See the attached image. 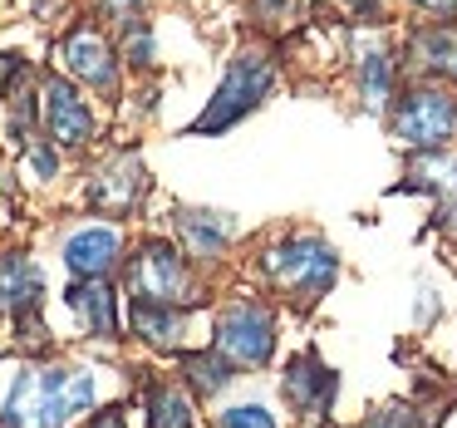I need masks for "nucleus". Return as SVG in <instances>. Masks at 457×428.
<instances>
[{"instance_id":"nucleus-2","label":"nucleus","mask_w":457,"mask_h":428,"mask_svg":"<svg viewBox=\"0 0 457 428\" xmlns=\"http://www.w3.org/2000/svg\"><path fill=\"white\" fill-rule=\"evenodd\" d=\"M266 276L280 290H295L300 300H310L335 281V251L325 241H310V237L280 241V247L266 251Z\"/></svg>"},{"instance_id":"nucleus-25","label":"nucleus","mask_w":457,"mask_h":428,"mask_svg":"<svg viewBox=\"0 0 457 428\" xmlns=\"http://www.w3.org/2000/svg\"><path fill=\"white\" fill-rule=\"evenodd\" d=\"M354 5H364V0H354Z\"/></svg>"},{"instance_id":"nucleus-4","label":"nucleus","mask_w":457,"mask_h":428,"mask_svg":"<svg viewBox=\"0 0 457 428\" xmlns=\"http://www.w3.org/2000/svg\"><path fill=\"white\" fill-rule=\"evenodd\" d=\"M217 345L221 355L241 359V365H266L270 349H276V320L261 306H231L217 330Z\"/></svg>"},{"instance_id":"nucleus-18","label":"nucleus","mask_w":457,"mask_h":428,"mask_svg":"<svg viewBox=\"0 0 457 428\" xmlns=\"http://www.w3.org/2000/svg\"><path fill=\"white\" fill-rule=\"evenodd\" d=\"M221 428H276V418H270L261 404H237V408L221 414Z\"/></svg>"},{"instance_id":"nucleus-10","label":"nucleus","mask_w":457,"mask_h":428,"mask_svg":"<svg viewBox=\"0 0 457 428\" xmlns=\"http://www.w3.org/2000/svg\"><path fill=\"white\" fill-rule=\"evenodd\" d=\"M45 290V276L30 256H0V310H30Z\"/></svg>"},{"instance_id":"nucleus-13","label":"nucleus","mask_w":457,"mask_h":428,"mask_svg":"<svg viewBox=\"0 0 457 428\" xmlns=\"http://www.w3.org/2000/svg\"><path fill=\"white\" fill-rule=\"evenodd\" d=\"M133 325H138L143 340H158V345H168V340H178L182 330V315H172V310H162L158 300H143L138 310H133Z\"/></svg>"},{"instance_id":"nucleus-22","label":"nucleus","mask_w":457,"mask_h":428,"mask_svg":"<svg viewBox=\"0 0 457 428\" xmlns=\"http://www.w3.org/2000/svg\"><path fill=\"white\" fill-rule=\"evenodd\" d=\"M418 5H428V11H437V15H453L457 11V0H418Z\"/></svg>"},{"instance_id":"nucleus-24","label":"nucleus","mask_w":457,"mask_h":428,"mask_svg":"<svg viewBox=\"0 0 457 428\" xmlns=\"http://www.w3.org/2000/svg\"><path fill=\"white\" fill-rule=\"evenodd\" d=\"M113 5H133V0H113Z\"/></svg>"},{"instance_id":"nucleus-11","label":"nucleus","mask_w":457,"mask_h":428,"mask_svg":"<svg viewBox=\"0 0 457 428\" xmlns=\"http://www.w3.org/2000/svg\"><path fill=\"white\" fill-rule=\"evenodd\" d=\"M70 310L94 330V335H119V300L104 281H89V286L70 290Z\"/></svg>"},{"instance_id":"nucleus-15","label":"nucleus","mask_w":457,"mask_h":428,"mask_svg":"<svg viewBox=\"0 0 457 428\" xmlns=\"http://www.w3.org/2000/svg\"><path fill=\"white\" fill-rule=\"evenodd\" d=\"M182 369H187V379L202 389V394H217V389L231 379V365L221 355H187V365H182Z\"/></svg>"},{"instance_id":"nucleus-19","label":"nucleus","mask_w":457,"mask_h":428,"mask_svg":"<svg viewBox=\"0 0 457 428\" xmlns=\"http://www.w3.org/2000/svg\"><path fill=\"white\" fill-rule=\"evenodd\" d=\"M369 428H423V418H418L413 408H384Z\"/></svg>"},{"instance_id":"nucleus-16","label":"nucleus","mask_w":457,"mask_h":428,"mask_svg":"<svg viewBox=\"0 0 457 428\" xmlns=\"http://www.w3.org/2000/svg\"><path fill=\"white\" fill-rule=\"evenodd\" d=\"M388 80H394L388 55H369L364 60V99H369V109H384L388 104Z\"/></svg>"},{"instance_id":"nucleus-7","label":"nucleus","mask_w":457,"mask_h":428,"mask_svg":"<svg viewBox=\"0 0 457 428\" xmlns=\"http://www.w3.org/2000/svg\"><path fill=\"white\" fill-rule=\"evenodd\" d=\"M45 99H50V138H54V143H64V148H74V143H89L94 119H89L84 99L70 89V84L54 80L50 89H45Z\"/></svg>"},{"instance_id":"nucleus-12","label":"nucleus","mask_w":457,"mask_h":428,"mask_svg":"<svg viewBox=\"0 0 457 428\" xmlns=\"http://www.w3.org/2000/svg\"><path fill=\"white\" fill-rule=\"evenodd\" d=\"M418 55H423L428 70H443L447 80H457V30L453 25H437V30L418 35Z\"/></svg>"},{"instance_id":"nucleus-9","label":"nucleus","mask_w":457,"mask_h":428,"mask_svg":"<svg viewBox=\"0 0 457 428\" xmlns=\"http://www.w3.org/2000/svg\"><path fill=\"white\" fill-rule=\"evenodd\" d=\"M286 399L295 408H305V414H320V408H329V399H335V374H329L320 359H295L286 374Z\"/></svg>"},{"instance_id":"nucleus-5","label":"nucleus","mask_w":457,"mask_h":428,"mask_svg":"<svg viewBox=\"0 0 457 428\" xmlns=\"http://www.w3.org/2000/svg\"><path fill=\"white\" fill-rule=\"evenodd\" d=\"M133 286H138L143 300H172L182 296V256L168 247V241H148V247L133 256Z\"/></svg>"},{"instance_id":"nucleus-3","label":"nucleus","mask_w":457,"mask_h":428,"mask_svg":"<svg viewBox=\"0 0 457 428\" xmlns=\"http://www.w3.org/2000/svg\"><path fill=\"white\" fill-rule=\"evenodd\" d=\"M453 129H457L453 99H443V94H433V89L408 94L398 119H394L398 143H408V148H437L443 138H453Z\"/></svg>"},{"instance_id":"nucleus-23","label":"nucleus","mask_w":457,"mask_h":428,"mask_svg":"<svg viewBox=\"0 0 457 428\" xmlns=\"http://www.w3.org/2000/svg\"><path fill=\"white\" fill-rule=\"evenodd\" d=\"M89 428H123V418H119V414H99Z\"/></svg>"},{"instance_id":"nucleus-1","label":"nucleus","mask_w":457,"mask_h":428,"mask_svg":"<svg viewBox=\"0 0 457 428\" xmlns=\"http://www.w3.org/2000/svg\"><path fill=\"white\" fill-rule=\"evenodd\" d=\"M270 80H276L270 60H261V55H241V60L231 64V74L221 80L212 109L197 119V133H221V129H231L237 119H246V113L270 94Z\"/></svg>"},{"instance_id":"nucleus-21","label":"nucleus","mask_w":457,"mask_h":428,"mask_svg":"<svg viewBox=\"0 0 457 428\" xmlns=\"http://www.w3.org/2000/svg\"><path fill=\"white\" fill-rule=\"evenodd\" d=\"M25 168L40 172V178H50V172H54V153H50V148H35L30 158H25Z\"/></svg>"},{"instance_id":"nucleus-8","label":"nucleus","mask_w":457,"mask_h":428,"mask_svg":"<svg viewBox=\"0 0 457 428\" xmlns=\"http://www.w3.org/2000/svg\"><path fill=\"white\" fill-rule=\"evenodd\" d=\"M64 261H70L74 276L99 281L104 271H109L113 261H119V231H109V227L79 231V237H70V247H64Z\"/></svg>"},{"instance_id":"nucleus-20","label":"nucleus","mask_w":457,"mask_h":428,"mask_svg":"<svg viewBox=\"0 0 457 428\" xmlns=\"http://www.w3.org/2000/svg\"><path fill=\"white\" fill-rule=\"evenodd\" d=\"M129 60L133 64H148L153 60V35L148 30H129Z\"/></svg>"},{"instance_id":"nucleus-14","label":"nucleus","mask_w":457,"mask_h":428,"mask_svg":"<svg viewBox=\"0 0 457 428\" xmlns=\"http://www.w3.org/2000/svg\"><path fill=\"white\" fill-rule=\"evenodd\" d=\"M153 428H197L187 394H178V389H153Z\"/></svg>"},{"instance_id":"nucleus-17","label":"nucleus","mask_w":457,"mask_h":428,"mask_svg":"<svg viewBox=\"0 0 457 428\" xmlns=\"http://www.w3.org/2000/svg\"><path fill=\"white\" fill-rule=\"evenodd\" d=\"M182 231H187L192 251H217L221 241L231 237V227H227V222H221V227H212V222H207V212H197V217L187 212V217H182Z\"/></svg>"},{"instance_id":"nucleus-6","label":"nucleus","mask_w":457,"mask_h":428,"mask_svg":"<svg viewBox=\"0 0 457 428\" xmlns=\"http://www.w3.org/2000/svg\"><path fill=\"white\" fill-rule=\"evenodd\" d=\"M64 70L74 74V80H89L94 89H113V55L109 45L99 40L94 30H74L70 40H64Z\"/></svg>"}]
</instances>
